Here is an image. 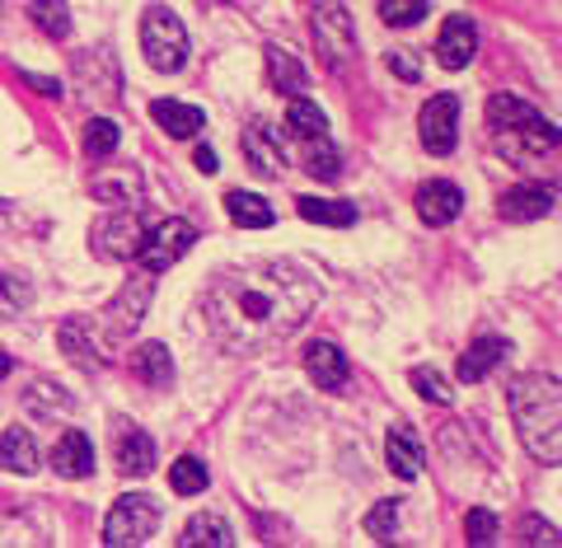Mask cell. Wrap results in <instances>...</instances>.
Segmentation results:
<instances>
[{
  "label": "cell",
  "mask_w": 562,
  "mask_h": 548,
  "mask_svg": "<svg viewBox=\"0 0 562 548\" xmlns=\"http://www.w3.org/2000/svg\"><path fill=\"white\" fill-rule=\"evenodd\" d=\"M57 343L80 370H103L113 361V351H117L109 343V333H103L99 320H90V314H70V320L57 328Z\"/></svg>",
  "instance_id": "cell-6"
},
{
  "label": "cell",
  "mask_w": 562,
  "mask_h": 548,
  "mask_svg": "<svg viewBox=\"0 0 562 548\" xmlns=\"http://www.w3.org/2000/svg\"><path fill=\"white\" fill-rule=\"evenodd\" d=\"M192 244H198V225L192 221H160L155 230H146V239H140V249H136V258L146 262V272H165V268H173Z\"/></svg>",
  "instance_id": "cell-7"
},
{
  "label": "cell",
  "mask_w": 562,
  "mask_h": 548,
  "mask_svg": "<svg viewBox=\"0 0 562 548\" xmlns=\"http://www.w3.org/2000/svg\"><path fill=\"white\" fill-rule=\"evenodd\" d=\"M198 169H202V174H216V169H221V165H216V150L202 146V150H198Z\"/></svg>",
  "instance_id": "cell-41"
},
{
  "label": "cell",
  "mask_w": 562,
  "mask_h": 548,
  "mask_svg": "<svg viewBox=\"0 0 562 548\" xmlns=\"http://www.w3.org/2000/svg\"><path fill=\"white\" fill-rule=\"evenodd\" d=\"M305 376L328 389V394H342L347 380H351V361L342 357L338 343H310L305 347Z\"/></svg>",
  "instance_id": "cell-13"
},
{
  "label": "cell",
  "mask_w": 562,
  "mask_h": 548,
  "mask_svg": "<svg viewBox=\"0 0 562 548\" xmlns=\"http://www.w3.org/2000/svg\"><path fill=\"white\" fill-rule=\"evenodd\" d=\"M479 52V33H473V20L469 14H450L441 24V38H436V61L446 70H464Z\"/></svg>",
  "instance_id": "cell-14"
},
{
  "label": "cell",
  "mask_w": 562,
  "mask_h": 548,
  "mask_svg": "<svg viewBox=\"0 0 562 548\" xmlns=\"http://www.w3.org/2000/svg\"><path fill=\"white\" fill-rule=\"evenodd\" d=\"M183 548H231L235 544V529L225 525V516H216V511H206V516H192L188 529H183Z\"/></svg>",
  "instance_id": "cell-25"
},
{
  "label": "cell",
  "mask_w": 562,
  "mask_h": 548,
  "mask_svg": "<svg viewBox=\"0 0 562 548\" xmlns=\"http://www.w3.org/2000/svg\"><path fill=\"white\" fill-rule=\"evenodd\" d=\"M464 535H469L473 548L497 544V516H492L487 506H473V511H469V521H464Z\"/></svg>",
  "instance_id": "cell-34"
},
{
  "label": "cell",
  "mask_w": 562,
  "mask_h": 548,
  "mask_svg": "<svg viewBox=\"0 0 562 548\" xmlns=\"http://www.w3.org/2000/svg\"><path fill=\"white\" fill-rule=\"evenodd\" d=\"M150 295H155V277H136V287H122L117 300L103 314H94L99 328L109 333V343L117 347L127 333H136V324L146 320V305H150Z\"/></svg>",
  "instance_id": "cell-9"
},
{
  "label": "cell",
  "mask_w": 562,
  "mask_h": 548,
  "mask_svg": "<svg viewBox=\"0 0 562 548\" xmlns=\"http://www.w3.org/2000/svg\"><path fill=\"white\" fill-rule=\"evenodd\" d=\"M268 76H272L277 90H281V94H291V99L310 85V70L295 61V52H291V47H277V43L268 47Z\"/></svg>",
  "instance_id": "cell-23"
},
{
  "label": "cell",
  "mask_w": 562,
  "mask_h": 548,
  "mask_svg": "<svg viewBox=\"0 0 562 548\" xmlns=\"http://www.w3.org/2000/svg\"><path fill=\"white\" fill-rule=\"evenodd\" d=\"M136 192H140V179H136L132 169L99 174V179H94V198L109 202V206H136Z\"/></svg>",
  "instance_id": "cell-27"
},
{
  "label": "cell",
  "mask_w": 562,
  "mask_h": 548,
  "mask_svg": "<svg viewBox=\"0 0 562 548\" xmlns=\"http://www.w3.org/2000/svg\"><path fill=\"white\" fill-rule=\"evenodd\" d=\"M460 211H464V192L454 183L436 179L417 188V216L427 225H450V221H460Z\"/></svg>",
  "instance_id": "cell-16"
},
{
  "label": "cell",
  "mask_w": 562,
  "mask_h": 548,
  "mask_svg": "<svg viewBox=\"0 0 562 548\" xmlns=\"http://www.w3.org/2000/svg\"><path fill=\"white\" fill-rule=\"evenodd\" d=\"M132 376L146 384V389H169L173 380V357H169V347L165 343H140L132 351Z\"/></svg>",
  "instance_id": "cell-19"
},
{
  "label": "cell",
  "mask_w": 562,
  "mask_h": 548,
  "mask_svg": "<svg viewBox=\"0 0 562 548\" xmlns=\"http://www.w3.org/2000/svg\"><path fill=\"white\" fill-rule=\"evenodd\" d=\"M394 529H398V502H375L371 516H366V535L384 544V539H394Z\"/></svg>",
  "instance_id": "cell-36"
},
{
  "label": "cell",
  "mask_w": 562,
  "mask_h": 548,
  "mask_svg": "<svg viewBox=\"0 0 562 548\" xmlns=\"http://www.w3.org/2000/svg\"><path fill=\"white\" fill-rule=\"evenodd\" d=\"M24 80H29L43 99H57V94H61V85H57V80H47V76H24Z\"/></svg>",
  "instance_id": "cell-40"
},
{
  "label": "cell",
  "mask_w": 562,
  "mask_h": 548,
  "mask_svg": "<svg viewBox=\"0 0 562 548\" xmlns=\"http://www.w3.org/2000/svg\"><path fill=\"white\" fill-rule=\"evenodd\" d=\"M140 239H146V230H140L136 211L117 206V216H109V221H103V225L94 230V235H90V249H94L99 258H113V262H122V258H136Z\"/></svg>",
  "instance_id": "cell-11"
},
{
  "label": "cell",
  "mask_w": 562,
  "mask_h": 548,
  "mask_svg": "<svg viewBox=\"0 0 562 548\" xmlns=\"http://www.w3.org/2000/svg\"><path fill=\"white\" fill-rule=\"evenodd\" d=\"M225 211H231V221L244 230H268L277 221V211L262 202L258 192H231V198H225Z\"/></svg>",
  "instance_id": "cell-26"
},
{
  "label": "cell",
  "mask_w": 562,
  "mask_h": 548,
  "mask_svg": "<svg viewBox=\"0 0 562 548\" xmlns=\"http://www.w3.org/2000/svg\"><path fill=\"white\" fill-rule=\"evenodd\" d=\"M117 141H122L117 122L113 118H94L90 127H85V155H90V160H109V155L117 150Z\"/></svg>",
  "instance_id": "cell-32"
},
{
  "label": "cell",
  "mask_w": 562,
  "mask_h": 548,
  "mask_svg": "<svg viewBox=\"0 0 562 548\" xmlns=\"http://www.w3.org/2000/svg\"><path fill=\"white\" fill-rule=\"evenodd\" d=\"M390 70H394V76H403V80H417V70H422V66H417L413 52H403V47H398V52H390Z\"/></svg>",
  "instance_id": "cell-39"
},
{
  "label": "cell",
  "mask_w": 562,
  "mask_h": 548,
  "mask_svg": "<svg viewBox=\"0 0 562 548\" xmlns=\"http://www.w3.org/2000/svg\"><path fill=\"white\" fill-rule=\"evenodd\" d=\"M117 469L132 473V479H146L155 469V440L140 427H122L117 432Z\"/></svg>",
  "instance_id": "cell-20"
},
{
  "label": "cell",
  "mask_w": 562,
  "mask_h": 548,
  "mask_svg": "<svg viewBox=\"0 0 562 548\" xmlns=\"http://www.w3.org/2000/svg\"><path fill=\"white\" fill-rule=\"evenodd\" d=\"M506 351H512V347H506V338H479V343H473L464 357H460V380H464V384L487 380L492 370L506 361Z\"/></svg>",
  "instance_id": "cell-22"
},
{
  "label": "cell",
  "mask_w": 562,
  "mask_h": 548,
  "mask_svg": "<svg viewBox=\"0 0 562 548\" xmlns=\"http://www.w3.org/2000/svg\"><path fill=\"white\" fill-rule=\"evenodd\" d=\"M29 20L38 33H47V38H66L70 33V10H66V0H33L29 5Z\"/></svg>",
  "instance_id": "cell-30"
},
{
  "label": "cell",
  "mask_w": 562,
  "mask_h": 548,
  "mask_svg": "<svg viewBox=\"0 0 562 548\" xmlns=\"http://www.w3.org/2000/svg\"><path fill=\"white\" fill-rule=\"evenodd\" d=\"M160 525V502L146 497V492H127L117 497L109 521H103V544L109 548H127V544H146Z\"/></svg>",
  "instance_id": "cell-4"
},
{
  "label": "cell",
  "mask_w": 562,
  "mask_h": 548,
  "mask_svg": "<svg viewBox=\"0 0 562 548\" xmlns=\"http://www.w3.org/2000/svg\"><path fill=\"white\" fill-rule=\"evenodd\" d=\"M244 160L254 165V174L262 179H281L286 174V150H281V136L268 127V122H254V127H244Z\"/></svg>",
  "instance_id": "cell-12"
},
{
  "label": "cell",
  "mask_w": 562,
  "mask_h": 548,
  "mask_svg": "<svg viewBox=\"0 0 562 548\" xmlns=\"http://www.w3.org/2000/svg\"><path fill=\"white\" fill-rule=\"evenodd\" d=\"M310 174H314V179H338V174H342V169H338V155L328 150L324 136H319V150L310 155Z\"/></svg>",
  "instance_id": "cell-38"
},
{
  "label": "cell",
  "mask_w": 562,
  "mask_h": 548,
  "mask_svg": "<svg viewBox=\"0 0 562 548\" xmlns=\"http://www.w3.org/2000/svg\"><path fill=\"white\" fill-rule=\"evenodd\" d=\"M553 211V188L543 183H520L502 198V221H539Z\"/></svg>",
  "instance_id": "cell-17"
},
{
  "label": "cell",
  "mask_w": 562,
  "mask_h": 548,
  "mask_svg": "<svg viewBox=\"0 0 562 548\" xmlns=\"http://www.w3.org/2000/svg\"><path fill=\"white\" fill-rule=\"evenodd\" d=\"M301 216L314 225H351L357 221V206L351 202H328V198H301Z\"/></svg>",
  "instance_id": "cell-31"
},
{
  "label": "cell",
  "mask_w": 562,
  "mask_h": 548,
  "mask_svg": "<svg viewBox=\"0 0 562 548\" xmlns=\"http://www.w3.org/2000/svg\"><path fill=\"white\" fill-rule=\"evenodd\" d=\"M140 52H146V61L155 70L173 76L188 61V29L169 10H146V20H140Z\"/></svg>",
  "instance_id": "cell-5"
},
{
  "label": "cell",
  "mask_w": 562,
  "mask_h": 548,
  "mask_svg": "<svg viewBox=\"0 0 562 548\" xmlns=\"http://www.w3.org/2000/svg\"><path fill=\"white\" fill-rule=\"evenodd\" d=\"M0 469L5 473H33L38 469V446H33V436L24 427H10L0 436Z\"/></svg>",
  "instance_id": "cell-24"
},
{
  "label": "cell",
  "mask_w": 562,
  "mask_h": 548,
  "mask_svg": "<svg viewBox=\"0 0 562 548\" xmlns=\"http://www.w3.org/2000/svg\"><path fill=\"white\" fill-rule=\"evenodd\" d=\"M422 146H427L431 155H450L454 141H460V99L454 94H431L427 103H422Z\"/></svg>",
  "instance_id": "cell-10"
},
{
  "label": "cell",
  "mask_w": 562,
  "mask_h": 548,
  "mask_svg": "<svg viewBox=\"0 0 562 548\" xmlns=\"http://www.w3.org/2000/svg\"><path fill=\"white\" fill-rule=\"evenodd\" d=\"M384 459H390V469L398 473V479H408V483L422 473V465H427L422 440L408 427H390V436H384Z\"/></svg>",
  "instance_id": "cell-18"
},
{
  "label": "cell",
  "mask_w": 562,
  "mask_h": 548,
  "mask_svg": "<svg viewBox=\"0 0 562 548\" xmlns=\"http://www.w3.org/2000/svg\"><path fill=\"white\" fill-rule=\"evenodd\" d=\"M319 305V281L291 262H249L206 291V328L225 351H268L286 343Z\"/></svg>",
  "instance_id": "cell-1"
},
{
  "label": "cell",
  "mask_w": 562,
  "mask_h": 548,
  "mask_svg": "<svg viewBox=\"0 0 562 548\" xmlns=\"http://www.w3.org/2000/svg\"><path fill=\"white\" fill-rule=\"evenodd\" d=\"M169 488L179 492V497H198V492H206V465L198 455H183L169 465Z\"/></svg>",
  "instance_id": "cell-29"
},
{
  "label": "cell",
  "mask_w": 562,
  "mask_h": 548,
  "mask_svg": "<svg viewBox=\"0 0 562 548\" xmlns=\"http://www.w3.org/2000/svg\"><path fill=\"white\" fill-rule=\"evenodd\" d=\"M286 127H291V136H301V141H319V136H328L324 113L314 109V103H310L305 94H295V99H291V109H286Z\"/></svg>",
  "instance_id": "cell-28"
},
{
  "label": "cell",
  "mask_w": 562,
  "mask_h": 548,
  "mask_svg": "<svg viewBox=\"0 0 562 548\" xmlns=\"http://www.w3.org/2000/svg\"><path fill=\"white\" fill-rule=\"evenodd\" d=\"M10 366H14V361H10V351H0V380L10 376Z\"/></svg>",
  "instance_id": "cell-42"
},
{
  "label": "cell",
  "mask_w": 562,
  "mask_h": 548,
  "mask_svg": "<svg viewBox=\"0 0 562 548\" xmlns=\"http://www.w3.org/2000/svg\"><path fill=\"white\" fill-rule=\"evenodd\" d=\"M487 136L506 160H535V155L558 146V127L525 99L497 94L487 103Z\"/></svg>",
  "instance_id": "cell-3"
},
{
  "label": "cell",
  "mask_w": 562,
  "mask_h": 548,
  "mask_svg": "<svg viewBox=\"0 0 562 548\" xmlns=\"http://www.w3.org/2000/svg\"><path fill=\"white\" fill-rule=\"evenodd\" d=\"M427 14V0H380V20L394 29H413Z\"/></svg>",
  "instance_id": "cell-33"
},
{
  "label": "cell",
  "mask_w": 562,
  "mask_h": 548,
  "mask_svg": "<svg viewBox=\"0 0 562 548\" xmlns=\"http://www.w3.org/2000/svg\"><path fill=\"white\" fill-rule=\"evenodd\" d=\"M506 403H512L516 432L525 440V450L543 465H558L562 459V394L558 380L549 376H520L506 389Z\"/></svg>",
  "instance_id": "cell-2"
},
{
  "label": "cell",
  "mask_w": 562,
  "mask_h": 548,
  "mask_svg": "<svg viewBox=\"0 0 562 548\" xmlns=\"http://www.w3.org/2000/svg\"><path fill=\"white\" fill-rule=\"evenodd\" d=\"M52 469L61 473V479H90L94 473V440L85 436L80 427H70V432H61V440H57V450H52Z\"/></svg>",
  "instance_id": "cell-15"
},
{
  "label": "cell",
  "mask_w": 562,
  "mask_h": 548,
  "mask_svg": "<svg viewBox=\"0 0 562 548\" xmlns=\"http://www.w3.org/2000/svg\"><path fill=\"white\" fill-rule=\"evenodd\" d=\"M314 38H319L328 66H347V57L357 52V24H351L342 0H319L314 5Z\"/></svg>",
  "instance_id": "cell-8"
},
{
  "label": "cell",
  "mask_w": 562,
  "mask_h": 548,
  "mask_svg": "<svg viewBox=\"0 0 562 548\" xmlns=\"http://www.w3.org/2000/svg\"><path fill=\"white\" fill-rule=\"evenodd\" d=\"M150 118L160 122V127H165L169 136H179V141L198 136V132L206 127L202 109H192V103H179V99H155V103H150Z\"/></svg>",
  "instance_id": "cell-21"
},
{
  "label": "cell",
  "mask_w": 562,
  "mask_h": 548,
  "mask_svg": "<svg viewBox=\"0 0 562 548\" xmlns=\"http://www.w3.org/2000/svg\"><path fill=\"white\" fill-rule=\"evenodd\" d=\"M29 300H33V291L20 277H0V314H20Z\"/></svg>",
  "instance_id": "cell-37"
},
{
  "label": "cell",
  "mask_w": 562,
  "mask_h": 548,
  "mask_svg": "<svg viewBox=\"0 0 562 548\" xmlns=\"http://www.w3.org/2000/svg\"><path fill=\"white\" fill-rule=\"evenodd\" d=\"M413 389H417L422 399H431V403H450V399H454V389L446 384L441 370H427V366L413 370Z\"/></svg>",
  "instance_id": "cell-35"
}]
</instances>
